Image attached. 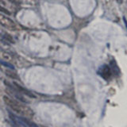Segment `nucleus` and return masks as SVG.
I'll list each match as a JSON object with an SVG mask.
<instances>
[{
	"label": "nucleus",
	"instance_id": "1",
	"mask_svg": "<svg viewBox=\"0 0 127 127\" xmlns=\"http://www.w3.org/2000/svg\"><path fill=\"white\" fill-rule=\"evenodd\" d=\"M3 101L6 104L10 107V108L14 110L15 112H17L19 114H22L23 116L27 118H33V112L30 107L25 106L21 102H18V101L14 100V99L10 98L8 96L3 97Z\"/></svg>",
	"mask_w": 127,
	"mask_h": 127
},
{
	"label": "nucleus",
	"instance_id": "2",
	"mask_svg": "<svg viewBox=\"0 0 127 127\" xmlns=\"http://www.w3.org/2000/svg\"><path fill=\"white\" fill-rule=\"evenodd\" d=\"M0 24L6 28V29L10 30H15L17 26L16 24L12 21V20L9 18H7L6 16L0 14Z\"/></svg>",
	"mask_w": 127,
	"mask_h": 127
},
{
	"label": "nucleus",
	"instance_id": "3",
	"mask_svg": "<svg viewBox=\"0 0 127 127\" xmlns=\"http://www.w3.org/2000/svg\"><path fill=\"white\" fill-rule=\"evenodd\" d=\"M98 74L100 75L104 79H109L112 75V71L108 65H102L98 68Z\"/></svg>",
	"mask_w": 127,
	"mask_h": 127
},
{
	"label": "nucleus",
	"instance_id": "4",
	"mask_svg": "<svg viewBox=\"0 0 127 127\" xmlns=\"http://www.w3.org/2000/svg\"><path fill=\"white\" fill-rule=\"evenodd\" d=\"M0 69H1V71H2V72L5 75H6L7 76H9L12 79H19L18 74L14 71L13 67H7V66L2 64L1 66H0Z\"/></svg>",
	"mask_w": 127,
	"mask_h": 127
},
{
	"label": "nucleus",
	"instance_id": "5",
	"mask_svg": "<svg viewBox=\"0 0 127 127\" xmlns=\"http://www.w3.org/2000/svg\"><path fill=\"white\" fill-rule=\"evenodd\" d=\"M0 61L11 63L14 61V57L7 52L0 50Z\"/></svg>",
	"mask_w": 127,
	"mask_h": 127
},
{
	"label": "nucleus",
	"instance_id": "6",
	"mask_svg": "<svg viewBox=\"0 0 127 127\" xmlns=\"http://www.w3.org/2000/svg\"><path fill=\"white\" fill-rule=\"evenodd\" d=\"M0 41H2L4 43H14L13 37L10 34L5 33L4 31L0 30Z\"/></svg>",
	"mask_w": 127,
	"mask_h": 127
},
{
	"label": "nucleus",
	"instance_id": "7",
	"mask_svg": "<svg viewBox=\"0 0 127 127\" xmlns=\"http://www.w3.org/2000/svg\"><path fill=\"white\" fill-rule=\"evenodd\" d=\"M0 12H2V13H4V14H10V11L6 10V8H4L3 6H2L0 5Z\"/></svg>",
	"mask_w": 127,
	"mask_h": 127
},
{
	"label": "nucleus",
	"instance_id": "8",
	"mask_svg": "<svg viewBox=\"0 0 127 127\" xmlns=\"http://www.w3.org/2000/svg\"><path fill=\"white\" fill-rule=\"evenodd\" d=\"M116 1H117V2L119 3V4H122V0H116Z\"/></svg>",
	"mask_w": 127,
	"mask_h": 127
},
{
	"label": "nucleus",
	"instance_id": "9",
	"mask_svg": "<svg viewBox=\"0 0 127 127\" xmlns=\"http://www.w3.org/2000/svg\"><path fill=\"white\" fill-rule=\"evenodd\" d=\"M0 3H2V4H4V2H3V0H0Z\"/></svg>",
	"mask_w": 127,
	"mask_h": 127
}]
</instances>
